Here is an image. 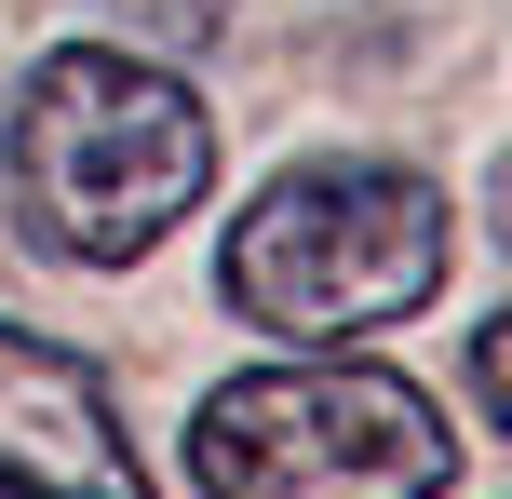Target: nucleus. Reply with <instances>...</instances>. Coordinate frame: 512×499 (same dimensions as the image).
<instances>
[{
	"instance_id": "f257e3e1",
	"label": "nucleus",
	"mask_w": 512,
	"mask_h": 499,
	"mask_svg": "<svg viewBox=\"0 0 512 499\" xmlns=\"http://www.w3.org/2000/svg\"><path fill=\"white\" fill-rule=\"evenodd\" d=\"M14 230L68 270H135L216 189V108L135 41H54L0 122Z\"/></svg>"
},
{
	"instance_id": "f03ea898",
	"label": "nucleus",
	"mask_w": 512,
	"mask_h": 499,
	"mask_svg": "<svg viewBox=\"0 0 512 499\" xmlns=\"http://www.w3.org/2000/svg\"><path fill=\"white\" fill-rule=\"evenodd\" d=\"M445 243H459V216H445V189L418 162H364V149L283 162L216 230V297L297 351H351V338L445 297Z\"/></svg>"
},
{
	"instance_id": "7ed1b4c3",
	"label": "nucleus",
	"mask_w": 512,
	"mask_h": 499,
	"mask_svg": "<svg viewBox=\"0 0 512 499\" xmlns=\"http://www.w3.org/2000/svg\"><path fill=\"white\" fill-rule=\"evenodd\" d=\"M445 473H459L445 405L351 351H283L189 405L203 499H445Z\"/></svg>"
},
{
	"instance_id": "20e7f679",
	"label": "nucleus",
	"mask_w": 512,
	"mask_h": 499,
	"mask_svg": "<svg viewBox=\"0 0 512 499\" xmlns=\"http://www.w3.org/2000/svg\"><path fill=\"white\" fill-rule=\"evenodd\" d=\"M0 499H149V459L108 378L27 324H0Z\"/></svg>"
},
{
	"instance_id": "39448f33",
	"label": "nucleus",
	"mask_w": 512,
	"mask_h": 499,
	"mask_svg": "<svg viewBox=\"0 0 512 499\" xmlns=\"http://www.w3.org/2000/svg\"><path fill=\"white\" fill-rule=\"evenodd\" d=\"M108 27H149V41H216V27H230V0H108Z\"/></svg>"
},
{
	"instance_id": "423d86ee",
	"label": "nucleus",
	"mask_w": 512,
	"mask_h": 499,
	"mask_svg": "<svg viewBox=\"0 0 512 499\" xmlns=\"http://www.w3.org/2000/svg\"><path fill=\"white\" fill-rule=\"evenodd\" d=\"M472 392H486V419L512 432V311L486 324V338H472Z\"/></svg>"
},
{
	"instance_id": "0eeeda50",
	"label": "nucleus",
	"mask_w": 512,
	"mask_h": 499,
	"mask_svg": "<svg viewBox=\"0 0 512 499\" xmlns=\"http://www.w3.org/2000/svg\"><path fill=\"white\" fill-rule=\"evenodd\" d=\"M499 230H512V203H499Z\"/></svg>"
}]
</instances>
